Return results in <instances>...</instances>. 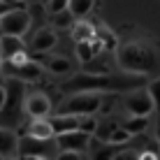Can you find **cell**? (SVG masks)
Returning <instances> with one entry per match:
<instances>
[{
  "label": "cell",
  "instance_id": "cell-1",
  "mask_svg": "<svg viewBox=\"0 0 160 160\" xmlns=\"http://www.w3.org/2000/svg\"><path fill=\"white\" fill-rule=\"evenodd\" d=\"M146 86V74H109V72H79L70 77L60 91L63 93H81V91H135V88Z\"/></svg>",
  "mask_w": 160,
  "mask_h": 160
},
{
  "label": "cell",
  "instance_id": "cell-2",
  "mask_svg": "<svg viewBox=\"0 0 160 160\" xmlns=\"http://www.w3.org/2000/svg\"><path fill=\"white\" fill-rule=\"evenodd\" d=\"M118 68L132 74H156L160 72V53L148 42H125L116 51Z\"/></svg>",
  "mask_w": 160,
  "mask_h": 160
},
{
  "label": "cell",
  "instance_id": "cell-3",
  "mask_svg": "<svg viewBox=\"0 0 160 160\" xmlns=\"http://www.w3.org/2000/svg\"><path fill=\"white\" fill-rule=\"evenodd\" d=\"M5 88H7V98L0 107V125L16 130L23 121L26 112V81L19 77H7Z\"/></svg>",
  "mask_w": 160,
  "mask_h": 160
},
{
  "label": "cell",
  "instance_id": "cell-4",
  "mask_svg": "<svg viewBox=\"0 0 160 160\" xmlns=\"http://www.w3.org/2000/svg\"><path fill=\"white\" fill-rule=\"evenodd\" d=\"M60 151L56 137H32V135H21L19 137V148L16 156L28 160V158H56Z\"/></svg>",
  "mask_w": 160,
  "mask_h": 160
},
{
  "label": "cell",
  "instance_id": "cell-5",
  "mask_svg": "<svg viewBox=\"0 0 160 160\" xmlns=\"http://www.w3.org/2000/svg\"><path fill=\"white\" fill-rule=\"evenodd\" d=\"M102 104V95L98 91H81L72 93L68 102L60 104L58 114H77V116H86V114H95Z\"/></svg>",
  "mask_w": 160,
  "mask_h": 160
},
{
  "label": "cell",
  "instance_id": "cell-6",
  "mask_svg": "<svg viewBox=\"0 0 160 160\" xmlns=\"http://www.w3.org/2000/svg\"><path fill=\"white\" fill-rule=\"evenodd\" d=\"M30 28V14L26 7H14L0 16V35H16L23 37Z\"/></svg>",
  "mask_w": 160,
  "mask_h": 160
},
{
  "label": "cell",
  "instance_id": "cell-7",
  "mask_svg": "<svg viewBox=\"0 0 160 160\" xmlns=\"http://www.w3.org/2000/svg\"><path fill=\"white\" fill-rule=\"evenodd\" d=\"M123 104H125V109H128L132 116H148V114L153 112V107H156V102H153L148 88L144 91V86L135 88V91H128Z\"/></svg>",
  "mask_w": 160,
  "mask_h": 160
},
{
  "label": "cell",
  "instance_id": "cell-8",
  "mask_svg": "<svg viewBox=\"0 0 160 160\" xmlns=\"http://www.w3.org/2000/svg\"><path fill=\"white\" fill-rule=\"evenodd\" d=\"M56 142L60 146V151H84V148L88 146V142H91V132L86 130H70V132H60V135H56Z\"/></svg>",
  "mask_w": 160,
  "mask_h": 160
},
{
  "label": "cell",
  "instance_id": "cell-9",
  "mask_svg": "<svg viewBox=\"0 0 160 160\" xmlns=\"http://www.w3.org/2000/svg\"><path fill=\"white\" fill-rule=\"evenodd\" d=\"M2 68H5V72L9 77H19V79H23V81L42 79V65L35 63V60H26V63H21V65L7 63V65H2Z\"/></svg>",
  "mask_w": 160,
  "mask_h": 160
},
{
  "label": "cell",
  "instance_id": "cell-10",
  "mask_svg": "<svg viewBox=\"0 0 160 160\" xmlns=\"http://www.w3.org/2000/svg\"><path fill=\"white\" fill-rule=\"evenodd\" d=\"M51 112V100H49L44 93H30L26 95V114L32 118L37 116H49Z\"/></svg>",
  "mask_w": 160,
  "mask_h": 160
},
{
  "label": "cell",
  "instance_id": "cell-11",
  "mask_svg": "<svg viewBox=\"0 0 160 160\" xmlns=\"http://www.w3.org/2000/svg\"><path fill=\"white\" fill-rule=\"evenodd\" d=\"M19 148V137L12 128L0 125V158H14Z\"/></svg>",
  "mask_w": 160,
  "mask_h": 160
},
{
  "label": "cell",
  "instance_id": "cell-12",
  "mask_svg": "<svg viewBox=\"0 0 160 160\" xmlns=\"http://www.w3.org/2000/svg\"><path fill=\"white\" fill-rule=\"evenodd\" d=\"M56 44V30L53 28H42L35 32V37H32L30 42V49L32 51H49V49Z\"/></svg>",
  "mask_w": 160,
  "mask_h": 160
},
{
  "label": "cell",
  "instance_id": "cell-13",
  "mask_svg": "<svg viewBox=\"0 0 160 160\" xmlns=\"http://www.w3.org/2000/svg\"><path fill=\"white\" fill-rule=\"evenodd\" d=\"M53 125V132L60 135V132H70L79 128V116L77 114H56L53 118H49Z\"/></svg>",
  "mask_w": 160,
  "mask_h": 160
},
{
  "label": "cell",
  "instance_id": "cell-14",
  "mask_svg": "<svg viewBox=\"0 0 160 160\" xmlns=\"http://www.w3.org/2000/svg\"><path fill=\"white\" fill-rule=\"evenodd\" d=\"M0 49H2V56H5V60H7V58H12L14 53L26 51V44H23L21 37H16V35H0Z\"/></svg>",
  "mask_w": 160,
  "mask_h": 160
},
{
  "label": "cell",
  "instance_id": "cell-15",
  "mask_svg": "<svg viewBox=\"0 0 160 160\" xmlns=\"http://www.w3.org/2000/svg\"><path fill=\"white\" fill-rule=\"evenodd\" d=\"M28 135L32 137H56V132H53V125H51V121H49L47 116H37V118H32V123L28 125Z\"/></svg>",
  "mask_w": 160,
  "mask_h": 160
},
{
  "label": "cell",
  "instance_id": "cell-16",
  "mask_svg": "<svg viewBox=\"0 0 160 160\" xmlns=\"http://www.w3.org/2000/svg\"><path fill=\"white\" fill-rule=\"evenodd\" d=\"M72 37H74L77 42L93 40V37H95V28H93V23H88V21H74V26H72Z\"/></svg>",
  "mask_w": 160,
  "mask_h": 160
},
{
  "label": "cell",
  "instance_id": "cell-17",
  "mask_svg": "<svg viewBox=\"0 0 160 160\" xmlns=\"http://www.w3.org/2000/svg\"><path fill=\"white\" fill-rule=\"evenodd\" d=\"M70 12H72L77 19H84L86 14L93 12V7H95V0H70Z\"/></svg>",
  "mask_w": 160,
  "mask_h": 160
},
{
  "label": "cell",
  "instance_id": "cell-18",
  "mask_svg": "<svg viewBox=\"0 0 160 160\" xmlns=\"http://www.w3.org/2000/svg\"><path fill=\"white\" fill-rule=\"evenodd\" d=\"M123 128L130 132V135H142L148 128V116H130L123 123Z\"/></svg>",
  "mask_w": 160,
  "mask_h": 160
},
{
  "label": "cell",
  "instance_id": "cell-19",
  "mask_svg": "<svg viewBox=\"0 0 160 160\" xmlns=\"http://www.w3.org/2000/svg\"><path fill=\"white\" fill-rule=\"evenodd\" d=\"M74 19H77V16L70 12V7L68 9H60V12H51V21H53L56 28H70V26H74L72 23Z\"/></svg>",
  "mask_w": 160,
  "mask_h": 160
},
{
  "label": "cell",
  "instance_id": "cell-20",
  "mask_svg": "<svg viewBox=\"0 0 160 160\" xmlns=\"http://www.w3.org/2000/svg\"><path fill=\"white\" fill-rule=\"evenodd\" d=\"M77 56H79L81 63H88V60H93V58H95V49H93L91 40L77 42Z\"/></svg>",
  "mask_w": 160,
  "mask_h": 160
},
{
  "label": "cell",
  "instance_id": "cell-21",
  "mask_svg": "<svg viewBox=\"0 0 160 160\" xmlns=\"http://www.w3.org/2000/svg\"><path fill=\"white\" fill-rule=\"evenodd\" d=\"M116 128H118L116 123H98V128H95V135H98V139H100V142H109Z\"/></svg>",
  "mask_w": 160,
  "mask_h": 160
},
{
  "label": "cell",
  "instance_id": "cell-22",
  "mask_svg": "<svg viewBox=\"0 0 160 160\" xmlns=\"http://www.w3.org/2000/svg\"><path fill=\"white\" fill-rule=\"evenodd\" d=\"M49 70L53 74H65V72H70V60L68 58H51L49 60Z\"/></svg>",
  "mask_w": 160,
  "mask_h": 160
},
{
  "label": "cell",
  "instance_id": "cell-23",
  "mask_svg": "<svg viewBox=\"0 0 160 160\" xmlns=\"http://www.w3.org/2000/svg\"><path fill=\"white\" fill-rule=\"evenodd\" d=\"M98 128V121L93 118V114H86V116H79V130H86V132H95Z\"/></svg>",
  "mask_w": 160,
  "mask_h": 160
},
{
  "label": "cell",
  "instance_id": "cell-24",
  "mask_svg": "<svg viewBox=\"0 0 160 160\" xmlns=\"http://www.w3.org/2000/svg\"><path fill=\"white\" fill-rule=\"evenodd\" d=\"M146 88H148V93H151L153 102H156V109H158V114H160V77H158V79H153Z\"/></svg>",
  "mask_w": 160,
  "mask_h": 160
},
{
  "label": "cell",
  "instance_id": "cell-25",
  "mask_svg": "<svg viewBox=\"0 0 160 160\" xmlns=\"http://www.w3.org/2000/svg\"><path fill=\"white\" fill-rule=\"evenodd\" d=\"M14 7H23V5L16 2V0H0V16L7 14L9 9H14Z\"/></svg>",
  "mask_w": 160,
  "mask_h": 160
},
{
  "label": "cell",
  "instance_id": "cell-26",
  "mask_svg": "<svg viewBox=\"0 0 160 160\" xmlns=\"http://www.w3.org/2000/svg\"><path fill=\"white\" fill-rule=\"evenodd\" d=\"M100 40L104 44V49H114V47H116V37H114V32H100Z\"/></svg>",
  "mask_w": 160,
  "mask_h": 160
},
{
  "label": "cell",
  "instance_id": "cell-27",
  "mask_svg": "<svg viewBox=\"0 0 160 160\" xmlns=\"http://www.w3.org/2000/svg\"><path fill=\"white\" fill-rule=\"evenodd\" d=\"M70 0H49V12H60V9H68Z\"/></svg>",
  "mask_w": 160,
  "mask_h": 160
},
{
  "label": "cell",
  "instance_id": "cell-28",
  "mask_svg": "<svg viewBox=\"0 0 160 160\" xmlns=\"http://www.w3.org/2000/svg\"><path fill=\"white\" fill-rule=\"evenodd\" d=\"M5 98H7V88H5V84H0V107H2Z\"/></svg>",
  "mask_w": 160,
  "mask_h": 160
},
{
  "label": "cell",
  "instance_id": "cell-29",
  "mask_svg": "<svg viewBox=\"0 0 160 160\" xmlns=\"http://www.w3.org/2000/svg\"><path fill=\"white\" fill-rule=\"evenodd\" d=\"M2 65H5V56H2V49H0V70H2Z\"/></svg>",
  "mask_w": 160,
  "mask_h": 160
},
{
  "label": "cell",
  "instance_id": "cell-30",
  "mask_svg": "<svg viewBox=\"0 0 160 160\" xmlns=\"http://www.w3.org/2000/svg\"><path fill=\"white\" fill-rule=\"evenodd\" d=\"M158 144H160V116H158Z\"/></svg>",
  "mask_w": 160,
  "mask_h": 160
},
{
  "label": "cell",
  "instance_id": "cell-31",
  "mask_svg": "<svg viewBox=\"0 0 160 160\" xmlns=\"http://www.w3.org/2000/svg\"><path fill=\"white\" fill-rule=\"evenodd\" d=\"M0 84H5V79H2V77H0Z\"/></svg>",
  "mask_w": 160,
  "mask_h": 160
},
{
  "label": "cell",
  "instance_id": "cell-32",
  "mask_svg": "<svg viewBox=\"0 0 160 160\" xmlns=\"http://www.w3.org/2000/svg\"><path fill=\"white\" fill-rule=\"evenodd\" d=\"M158 116H160V114H158Z\"/></svg>",
  "mask_w": 160,
  "mask_h": 160
}]
</instances>
